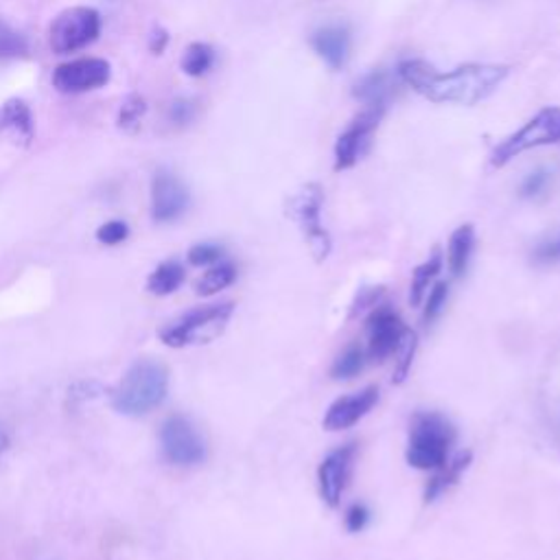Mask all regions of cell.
Returning <instances> with one entry per match:
<instances>
[{"label": "cell", "instance_id": "6da1fadb", "mask_svg": "<svg viewBox=\"0 0 560 560\" xmlns=\"http://www.w3.org/2000/svg\"><path fill=\"white\" fill-rule=\"evenodd\" d=\"M401 84L429 99L431 104L475 106L488 99L510 75L503 64H464L440 73L425 60L407 58L397 66Z\"/></svg>", "mask_w": 560, "mask_h": 560}, {"label": "cell", "instance_id": "7a4b0ae2", "mask_svg": "<svg viewBox=\"0 0 560 560\" xmlns=\"http://www.w3.org/2000/svg\"><path fill=\"white\" fill-rule=\"evenodd\" d=\"M169 394V370L154 360H138L112 390V407L123 416H145L160 407Z\"/></svg>", "mask_w": 560, "mask_h": 560}, {"label": "cell", "instance_id": "3957f363", "mask_svg": "<svg viewBox=\"0 0 560 560\" xmlns=\"http://www.w3.org/2000/svg\"><path fill=\"white\" fill-rule=\"evenodd\" d=\"M453 423L440 412H416L410 421L405 462L416 471L440 468L455 442Z\"/></svg>", "mask_w": 560, "mask_h": 560}, {"label": "cell", "instance_id": "277c9868", "mask_svg": "<svg viewBox=\"0 0 560 560\" xmlns=\"http://www.w3.org/2000/svg\"><path fill=\"white\" fill-rule=\"evenodd\" d=\"M234 316V303H217L197 307L160 331V342L169 349L204 346L221 338Z\"/></svg>", "mask_w": 560, "mask_h": 560}, {"label": "cell", "instance_id": "5b68a950", "mask_svg": "<svg viewBox=\"0 0 560 560\" xmlns=\"http://www.w3.org/2000/svg\"><path fill=\"white\" fill-rule=\"evenodd\" d=\"M549 145H560V108H543L536 117H532L521 130L503 138L490 154V165L492 167H506L512 162L516 156L538 149V147H549Z\"/></svg>", "mask_w": 560, "mask_h": 560}, {"label": "cell", "instance_id": "8992f818", "mask_svg": "<svg viewBox=\"0 0 560 560\" xmlns=\"http://www.w3.org/2000/svg\"><path fill=\"white\" fill-rule=\"evenodd\" d=\"M322 208H325V191L318 182H309L290 199V210H288L290 217L299 223L318 263L327 260L333 249L331 232L322 223Z\"/></svg>", "mask_w": 560, "mask_h": 560}, {"label": "cell", "instance_id": "52a82bcc", "mask_svg": "<svg viewBox=\"0 0 560 560\" xmlns=\"http://www.w3.org/2000/svg\"><path fill=\"white\" fill-rule=\"evenodd\" d=\"M160 451L175 466H197L208 455L204 436L184 414H171L160 425Z\"/></svg>", "mask_w": 560, "mask_h": 560}, {"label": "cell", "instance_id": "ba28073f", "mask_svg": "<svg viewBox=\"0 0 560 560\" xmlns=\"http://www.w3.org/2000/svg\"><path fill=\"white\" fill-rule=\"evenodd\" d=\"M101 34V14L93 8L64 10L51 25L49 45L58 56H71L90 47Z\"/></svg>", "mask_w": 560, "mask_h": 560}, {"label": "cell", "instance_id": "9c48e42d", "mask_svg": "<svg viewBox=\"0 0 560 560\" xmlns=\"http://www.w3.org/2000/svg\"><path fill=\"white\" fill-rule=\"evenodd\" d=\"M407 325L399 316V312L388 305L379 303L366 318V357L370 364H386L390 357L397 355Z\"/></svg>", "mask_w": 560, "mask_h": 560}, {"label": "cell", "instance_id": "30bf717a", "mask_svg": "<svg viewBox=\"0 0 560 560\" xmlns=\"http://www.w3.org/2000/svg\"><path fill=\"white\" fill-rule=\"evenodd\" d=\"M384 117H386L384 108H364L346 125V130L338 136L336 149H333V160H336L333 167L338 173L353 169L364 158Z\"/></svg>", "mask_w": 560, "mask_h": 560}, {"label": "cell", "instance_id": "8fae6325", "mask_svg": "<svg viewBox=\"0 0 560 560\" xmlns=\"http://www.w3.org/2000/svg\"><path fill=\"white\" fill-rule=\"evenodd\" d=\"M357 458V442H344L329 451L318 466V490L322 501L338 510L346 495V488L353 477V466Z\"/></svg>", "mask_w": 560, "mask_h": 560}, {"label": "cell", "instance_id": "7c38bea8", "mask_svg": "<svg viewBox=\"0 0 560 560\" xmlns=\"http://www.w3.org/2000/svg\"><path fill=\"white\" fill-rule=\"evenodd\" d=\"M191 206L188 186L167 167L151 178V217L156 223H173L186 215Z\"/></svg>", "mask_w": 560, "mask_h": 560}, {"label": "cell", "instance_id": "4fadbf2b", "mask_svg": "<svg viewBox=\"0 0 560 560\" xmlns=\"http://www.w3.org/2000/svg\"><path fill=\"white\" fill-rule=\"evenodd\" d=\"M112 80V66L99 58L66 62L53 73V88L64 95H82L104 88Z\"/></svg>", "mask_w": 560, "mask_h": 560}, {"label": "cell", "instance_id": "5bb4252c", "mask_svg": "<svg viewBox=\"0 0 560 560\" xmlns=\"http://www.w3.org/2000/svg\"><path fill=\"white\" fill-rule=\"evenodd\" d=\"M379 399H381V392L377 386H366L357 392L344 394L327 407L322 427L327 431H346L355 427L360 421H364L377 407Z\"/></svg>", "mask_w": 560, "mask_h": 560}, {"label": "cell", "instance_id": "9a60e30c", "mask_svg": "<svg viewBox=\"0 0 560 560\" xmlns=\"http://www.w3.org/2000/svg\"><path fill=\"white\" fill-rule=\"evenodd\" d=\"M312 49L316 56L331 69L342 71L349 64L351 49H353V36L351 27L346 23H331L312 34Z\"/></svg>", "mask_w": 560, "mask_h": 560}, {"label": "cell", "instance_id": "2e32d148", "mask_svg": "<svg viewBox=\"0 0 560 560\" xmlns=\"http://www.w3.org/2000/svg\"><path fill=\"white\" fill-rule=\"evenodd\" d=\"M473 464V451L468 449H462L453 455H449V460L434 471V475L429 477V482L425 484V492H423V499L427 503H434L438 501L440 497H445L451 488H455L462 479V475L471 468Z\"/></svg>", "mask_w": 560, "mask_h": 560}, {"label": "cell", "instance_id": "e0dca14e", "mask_svg": "<svg viewBox=\"0 0 560 560\" xmlns=\"http://www.w3.org/2000/svg\"><path fill=\"white\" fill-rule=\"evenodd\" d=\"M0 134H8L23 145L34 141L36 121L32 108L23 99H10L0 106Z\"/></svg>", "mask_w": 560, "mask_h": 560}, {"label": "cell", "instance_id": "ac0fdd59", "mask_svg": "<svg viewBox=\"0 0 560 560\" xmlns=\"http://www.w3.org/2000/svg\"><path fill=\"white\" fill-rule=\"evenodd\" d=\"M392 95H394V80L384 69H375V71L366 73L353 86V97L364 108H384V110H388V104H390Z\"/></svg>", "mask_w": 560, "mask_h": 560}, {"label": "cell", "instance_id": "d6986e66", "mask_svg": "<svg viewBox=\"0 0 560 560\" xmlns=\"http://www.w3.org/2000/svg\"><path fill=\"white\" fill-rule=\"evenodd\" d=\"M475 243H477V234L471 223H462L460 228L453 230L447 247V267L453 278H462L468 271Z\"/></svg>", "mask_w": 560, "mask_h": 560}, {"label": "cell", "instance_id": "ffe728a7", "mask_svg": "<svg viewBox=\"0 0 560 560\" xmlns=\"http://www.w3.org/2000/svg\"><path fill=\"white\" fill-rule=\"evenodd\" d=\"M445 267V254L440 247H434L431 254L414 267L412 271V283H410V305L412 307H421L427 292L431 290V285L438 280L440 271Z\"/></svg>", "mask_w": 560, "mask_h": 560}, {"label": "cell", "instance_id": "44dd1931", "mask_svg": "<svg viewBox=\"0 0 560 560\" xmlns=\"http://www.w3.org/2000/svg\"><path fill=\"white\" fill-rule=\"evenodd\" d=\"M239 276V269L232 260H219L210 267H206V271L195 280V294L202 299H210L223 290H228L230 285H234V280Z\"/></svg>", "mask_w": 560, "mask_h": 560}, {"label": "cell", "instance_id": "7402d4cb", "mask_svg": "<svg viewBox=\"0 0 560 560\" xmlns=\"http://www.w3.org/2000/svg\"><path fill=\"white\" fill-rule=\"evenodd\" d=\"M186 278V269L180 260H162L147 278V292L154 296H171L175 294Z\"/></svg>", "mask_w": 560, "mask_h": 560}, {"label": "cell", "instance_id": "603a6c76", "mask_svg": "<svg viewBox=\"0 0 560 560\" xmlns=\"http://www.w3.org/2000/svg\"><path fill=\"white\" fill-rule=\"evenodd\" d=\"M366 364H368L366 349L360 346L357 342H353L336 357V362L331 366V377H333V381H353L364 373Z\"/></svg>", "mask_w": 560, "mask_h": 560}, {"label": "cell", "instance_id": "cb8c5ba5", "mask_svg": "<svg viewBox=\"0 0 560 560\" xmlns=\"http://www.w3.org/2000/svg\"><path fill=\"white\" fill-rule=\"evenodd\" d=\"M215 62H217V53L210 45L206 42H193L184 49V56H182V73L188 75V77H204L208 75L212 69H215Z\"/></svg>", "mask_w": 560, "mask_h": 560}, {"label": "cell", "instance_id": "d4e9b609", "mask_svg": "<svg viewBox=\"0 0 560 560\" xmlns=\"http://www.w3.org/2000/svg\"><path fill=\"white\" fill-rule=\"evenodd\" d=\"M416 353H418V333L414 329L407 327L405 336H403V342L397 351V366H394V373H392V384L394 386H403L412 373V366H414V360H416Z\"/></svg>", "mask_w": 560, "mask_h": 560}, {"label": "cell", "instance_id": "484cf974", "mask_svg": "<svg viewBox=\"0 0 560 560\" xmlns=\"http://www.w3.org/2000/svg\"><path fill=\"white\" fill-rule=\"evenodd\" d=\"M449 294H451V285L447 283V280H436L423 301V325L425 327H431L442 316V312L449 303Z\"/></svg>", "mask_w": 560, "mask_h": 560}, {"label": "cell", "instance_id": "4316f807", "mask_svg": "<svg viewBox=\"0 0 560 560\" xmlns=\"http://www.w3.org/2000/svg\"><path fill=\"white\" fill-rule=\"evenodd\" d=\"M147 114V101L141 97V95H127L123 101H121V108H119V127L123 132H130L134 134L141 125H143V119Z\"/></svg>", "mask_w": 560, "mask_h": 560}, {"label": "cell", "instance_id": "83f0119b", "mask_svg": "<svg viewBox=\"0 0 560 560\" xmlns=\"http://www.w3.org/2000/svg\"><path fill=\"white\" fill-rule=\"evenodd\" d=\"M529 260L536 267H551L560 263V230L547 232L529 249Z\"/></svg>", "mask_w": 560, "mask_h": 560}, {"label": "cell", "instance_id": "f1b7e54d", "mask_svg": "<svg viewBox=\"0 0 560 560\" xmlns=\"http://www.w3.org/2000/svg\"><path fill=\"white\" fill-rule=\"evenodd\" d=\"M29 53L27 38L10 23L0 21V60H19Z\"/></svg>", "mask_w": 560, "mask_h": 560}, {"label": "cell", "instance_id": "f546056e", "mask_svg": "<svg viewBox=\"0 0 560 560\" xmlns=\"http://www.w3.org/2000/svg\"><path fill=\"white\" fill-rule=\"evenodd\" d=\"M549 186H551V171L545 167H538L523 178V182L519 186V197L527 199V202L540 199L549 191Z\"/></svg>", "mask_w": 560, "mask_h": 560}, {"label": "cell", "instance_id": "4dcf8cb0", "mask_svg": "<svg viewBox=\"0 0 560 560\" xmlns=\"http://www.w3.org/2000/svg\"><path fill=\"white\" fill-rule=\"evenodd\" d=\"M386 294V288L384 285H362L357 292H355V299L351 303V312H349V320H357L360 316L373 312L381 299Z\"/></svg>", "mask_w": 560, "mask_h": 560}, {"label": "cell", "instance_id": "1f68e13d", "mask_svg": "<svg viewBox=\"0 0 560 560\" xmlns=\"http://www.w3.org/2000/svg\"><path fill=\"white\" fill-rule=\"evenodd\" d=\"M223 256H226L223 245L212 243V241L195 243V245L188 249V263H191L193 267H210V265L223 260Z\"/></svg>", "mask_w": 560, "mask_h": 560}, {"label": "cell", "instance_id": "d6a6232c", "mask_svg": "<svg viewBox=\"0 0 560 560\" xmlns=\"http://www.w3.org/2000/svg\"><path fill=\"white\" fill-rule=\"evenodd\" d=\"M197 117V101L188 97H180L169 106V121L175 127H186L195 121Z\"/></svg>", "mask_w": 560, "mask_h": 560}, {"label": "cell", "instance_id": "836d02e7", "mask_svg": "<svg viewBox=\"0 0 560 560\" xmlns=\"http://www.w3.org/2000/svg\"><path fill=\"white\" fill-rule=\"evenodd\" d=\"M130 236V226L123 219H112L99 226L97 230V241L104 245H119Z\"/></svg>", "mask_w": 560, "mask_h": 560}, {"label": "cell", "instance_id": "e575fe53", "mask_svg": "<svg viewBox=\"0 0 560 560\" xmlns=\"http://www.w3.org/2000/svg\"><path fill=\"white\" fill-rule=\"evenodd\" d=\"M370 510H368V506L366 503H351L349 508H346V512H344V525H346V529L351 532V534H360V532H364L366 527H368V523H370Z\"/></svg>", "mask_w": 560, "mask_h": 560}, {"label": "cell", "instance_id": "d590c367", "mask_svg": "<svg viewBox=\"0 0 560 560\" xmlns=\"http://www.w3.org/2000/svg\"><path fill=\"white\" fill-rule=\"evenodd\" d=\"M167 47H169V32L162 27H156L149 36V51L154 56H162L167 51Z\"/></svg>", "mask_w": 560, "mask_h": 560}, {"label": "cell", "instance_id": "8d00e7d4", "mask_svg": "<svg viewBox=\"0 0 560 560\" xmlns=\"http://www.w3.org/2000/svg\"><path fill=\"white\" fill-rule=\"evenodd\" d=\"M8 449H10V434L3 425H0V455H3Z\"/></svg>", "mask_w": 560, "mask_h": 560}]
</instances>
